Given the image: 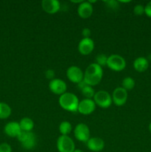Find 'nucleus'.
Segmentation results:
<instances>
[{
	"instance_id": "obj_11",
	"label": "nucleus",
	"mask_w": 151,
	"mask_h": 152,
	"mask_svg": "<svg viewBox=\"0 0 151 152\" xmlns=\"http://www.w3.org/2000/svg\"><path fill=\"white\" fill-rule=\"evenodd\" d=\"M96 109V103L92 99H84L79 102L78 111L83 115H89Z\"/></svg>"
},
{
	"instance_id": "obj_23",
	"label": "nucleus",
	"mask_w": 151,
	"mask_h": 152,
	"mask_svg": "<svg viewBox=\"0 0 151 152\" xmlns=\"http://www.w3.org/2000/svg\"><path fill=\"white\" fill-rule=\"evenodd\" d=\"M107 58H108L107 56L105 54H103V53L99 54L96 58V63L102 68L103 66L107 65Z\"/></svg>"
},
{
	"instance_id": "obj_12",
	"label": "nucleus",
	"mask_w": 151,
	"mask_h": 152,
	"mask_svg": "<svg viewBox=\"0 0 151 152\" xmlns=\"http://www.w3.org/2000/svg\"><path fill=\"white\" fill-rule=\"evenodd\" d=\"M94 42L91 38H83L79 42L78 50L82 55H89L94 50Z\"/></svg>"
},
{
	"instance_id": "obj_6",
	"label": "nucleus",
	"mask_w": 151,
	"mask_h": 152,
	"mask_svg": "<svg viewBox=\"0 0 151 152\" xmlns=\"http://www.w3.org/2000/svg\"><path fill=\"white\" fill-rule=\"evenodd\" d=\"M107 65L113 71H121L125 68L126 61L120 55L112 54L108 56Z\"/></svg>"
},
{
	"instance_id": "obj_10",
	"label": "nucleus",
	"mask_w": 151,
	"mask_h": 152,
	"mask_svg": "<svg viewBox=\"0 0 151 152\" xmlns=\"http://www.w3.org/2000/svg\"><path fill=\"white\" fill-rule=\"evenodd\" d=\"M49 88L53 94L61 96L66 92L67 84L61 79L54 78L49 83Z\"/></svg>"
},
{
	"instance_id": "obj_15",
	"label": "nucleus",
	"mask_w": 151,
	"mask_h": 152,
	"mask_svg": "<svg viewBox=\"0 0 151 152\" xmlns=\"http://www.w3.org/2000/svg\"><path fill=\"white\" fill-rule=\"evenodd\" d=\"M93 7L88 1H83L78 7V14L82 19H87L93 14Z\"/></svg>"
},
{
	"instance_id": "obj_30",
	"label": "nucleus",
	"mask_w": 151,
	"mask_h": 152,
	"mask_svg": "<svg viewBox=\"0 0 151 152\" xmlns=\"http://www.w3.org/2000/svg\"><path fill=\"white\" fill-rule=\"evenodd\" d=\"M73 152H83V151H81V149H75L73 151Z\"/></svg>"
},
{
	"instance_id": "obj_29",
	"label": "nucleus",
	"mask_w": 151,
	"mask_h": 152,
	"mask_svg": "<svg viewBox=\"0 0 151 152\" xmlns=\"http://www.w3.org/2000/svg\"><path fill=\"white\" fill-rule=\"evenodd\" d=\"M105 2L108 4V6H110L112 8H116L117 6H118V1H113V0H111V1H106Z\"/></svg>"
},
{
	"instance_id": "obj_19",
	"label": "nucleus",
	"mask_w": 151,
	"mask_h": 152,
	"mask_svg": "<svg viewBox=\"0 0 151 152\" xmlns=\"http://www.w3.org/2000/svg\"><path fill=\"white\" fill-rule=\"evenodd\" d=\"M12 112L11 108L8 104L0 102V120L8 118Z\"/></svg>"
},
{
	"instance_id": "obj_7",
	"label": "nucleus",
	"mask_w": 151,
	"mask_h": 152,
	"mask_svg": "<svg viewBox=\"0 0 151 152\" xmlns=\"http://www.w3.org/2000/svg\"><path fill=\"white\" fill-rule=\"evenodd\" d=\"M73 133L76 140L81 142H87V140L90 138V129L84 123H78V125H76L74 129Z\"/></svg>"
},
{
	"instance_id": "obj_18",
	"label": "nucleus",
	"mask_w": 151,
	"mask_h": 152,
	"mask_svg": "<svg viewBox=\"0 0 151 152\" xmlns=\"http://www.w3.org/2000/svg\"><path fill=\"white\" fill-rule=\"evenodd\" d=\"M19 123L22 131L24 132H32L34 128L33 121L29 117H23Z\"/></svg>"
},
{
	"instance_id": "obj_3",
	"label": "nucleus",
	"mask_w": 151,
	"mask_h": 152,
	"mask_svg": "<svg viewBox=\"0 0 151 152\" xmlns=\"http://www.w3.org/2000/svg\"><path fill=\"white\" fill-rule=\"evenodd\" d=\"M17 139L22 144V148L26 150L33 149L36 145V137L32 132L22 131L17 137Z\"/></svg>"
},
{
	"instance_id": "obj_21",
	"label": "nucleus",
	"mask_w": 151,
	"mask_h": 152,
	"mask_svg": "<svg viewBox=\"0 0 151 152\" xmlns=\"http://www.w3.org/2000/svg\"><path fill=\"white\" fill-rule=\"evenodd\" d=\"M135 84H136L135 80L132 77H127L122 80V83H121L122 86L121 87L125 89L127 91H131L132 89H133V88L135 87Z\"/></svg>"
},
{
	"instance_id": "obj_5",
	"label": "nucleus",
	"mask_w": 151,
	"mask_h": 152,
	"mask_svg": "<svg viewBox=\"0 0 151 152\" xmlns=\"http://www.w3.org/2000/svg\"><path fill=\"white\" fill-rule=\"evenodd\" d=\"M93 101L96 105H99L102 108H109L113 102L110 94L105 91H99L95 93Z\"/></svg>"
},
{
	"instance_id": "obj_8",
	"label": "nucleus",
	"mask_w": 151,
	"mask_h": 152,
	"mask_svg": "<svg viewBox=\"0 0 151 152\" xmlns=\"http://www.w3.org/2000/svg\"><path fill=\"white\" fill-rule=\"evenodd\" d=\"M67 77L70 82L78 84L84 80V73L79 67L73 65L67 70Z\"/></svg>"
},
{
	"instance_id": "obj_28",
	"label": "nucleus",
	"mask_w": 151,
	"mask_h": 152,
	"mask_svg": "<svg viewBox=\"0 0 151 152\" xmlns=\"http://www.w3.org/2000/svg\"><path fill=\"white\" fill-rule=\"evenodd\" d=\"M81 34H82L84 38H90V36L91 35V31H90V30L88 28H84L82 30Z\"/></svg>"
},
{
	"instance_id": "obj_31",
	"label": "nucleus",
	"mask_w": 151,
	"mask_h": 152,
	"mask_svg": "<svg viewBox=\"0 0 151 152\" xmlns=\"http://www.w3.org/2000/svg\"><path fill=\"white\" fill-rule=\"evenodd\" d=\"M149 130H150V133H151V123H150V126H149Z\"/></svg>"
},
{
	"instance_id": "obj_25",
	"label": "nucleus",
	"mask_w": 151,
	"mask_h": 152,
	"mask_svg": "<svg viewBox=\"0 0 151 152\" xmlns=\"http://www.w3.org/2000/svg\"><path fill=\"white\" fill-rule=\"evenodd\" d=\"M0 152H12V148L7 142L0 144Z\"/></svg>"
},
{
	"instance_id": "obj_17",
	"label": "nucleus",
	"mask_w": 151,
	"mask_h": 152,
	"mask_svg": "<svg viewBox=\"0 0 151 152\" xmlns=\"http://www.w3.org/2000/svg\"><path fill=\"white\" fill-rule=\"evenodd\" d=\"M148 66H149V62L147 59L143 56L136 58L133 62V67L138 72H144L147 69Z\"/></svg>"
},
{
	"instance_id": "obj_24",
	"label": "nucleus",
	"mask_w": 151,
	"mask_h": 152,
	"mask_svg": "<svg viewBox=\"0 0 151 152\" xmlns=\"http://www.w3.org/2000/svg\"><path fill=\"white\" fill-rule=\"evenodd\" d=\"M133 12H134L135 14L138 15V16L142 15L144 13V7L142 4H136L134 7V9H133Z\"/></svg>"
},
{
	"instance_id": "obj_22",
	"label": "nucleus",
	"mask_w": 151,
	"mask_h": 152,
	"mask_svg": "<svg viewBox=\"0 0 151 152\" xmlns=\"http://www.w3.org/2000/svg\"><path fill=\"white\" fill-rule=\"evenodd\" d=\"M81 93L84 95V96H85L86 99H91L92 97H93L95 95V91L93 90V87L90 86H86L81 89Z\"/></svg>"
},
{
	"instance_id": "obj_13",
	"label": "nucleus",
	"mask_w": 151,
	"mask_h": 152,
	"mask_svg": "<svg viewBox=\"0 0 151 152\" xmlns=\"http://www.w3.org/2000/svg\"><path fill=\"white\" fill-rule=\"evenodd\" d=\"M41 7L46 13L54 14L59 11L61 4L58 0H43L41 1Z\"/></svg>"
},
{
	"instance_id": "obj_16",
	"label": "nucleus",
	"mask_w": 151,
	"mask_h": 152,
	"mask_svg": "<svg viewBox=\"0 0 151 152\" xmlns=\"http://www.w3.org/2000/svg\"><path fill=\"white\" fill-rule=\"evenodd\" d=\"M87 146L89 150L93 152H99L105 148V142L102 138L91 137L87 140Z\"/></svg>"
},
{
	"instance_id": "obj_32",
	"label": "nucleus",
	"mask_w": 151,
	"mask_h": 152,
	"mask_svg": "<svg viewBox=\"0 0 151 152\" xmlns=\"http://www.w3.org/2000/svg\"><path fill=\"white\" fill-rule=\"evenodd\" d=\"M149 59H150V60H151V54H150V56H149Z\"/></svg>"
},
{
	"instance_id": "obj_20",
	"label": "nucleus",
	"mask_w": 151,
	"mask_h": 152,
	"mask_svg": "<svg viewBox=\"0 0 151 152\" xmlns=\"http://www.w3.org/2000/svg\"><path fill=\"white\" fill-rule=\"evenodd\" d=\"M59 129L62 135L68 136V134L72 131V126H71V123L68 121H63L59 125Z\"/></svg>"
},
{
	"instance_id": "obj_14",
	"label": "nucleus",
	"mask_w": 151,
	"mask_h": 152,
	"mask_svg": "<svg viewBox=\"0 0 151 152\" xmlns=\"http://www.w3.org/2000/svg\"><path fill=\"white\" fill-rule=\"evenodd\" d=\"M4 132L10 137H16L19 136L22 132L19 123L17 122H9L5 125L4 128Z\"/></svg>"
},
{
	"instance_id": "obj_9",
	"label": "nucleus",
	"mask_w": 151,
	"mask_h": 152,
	"mask_svg": "<svg viewBox=\"0 0 151 152\" xmlns=\"http://www.w3.org/2000/svg\"><path fill=\"white\" fill-rule=\"evenodd\" d=\"M127 91L122 87H118L113 92L112 100L117 106H122L127 102Z\"/></svg>"
},
{
	"instance_id": "obj_27",
	"label": "nucleus",
	"mask_w": 151,
	"mask_h": 152,
	"mask_svg": "<svg viewBox=\"0 0 151 152\" xmlns=\"http://www.w3.org/2000/svg\"><path fill=\"white\" fill-rule=\"evenodd\" d=\"M144 13L149 17H151V1L144 6Z\"/></svg>"
},
{
	"instance_id": "obj_1",
	"label": "nucleus",
	"mask_w": 151,
	"mask_h": 152,
	"mask_svg": "<svg viewBox=\"0 0 151 152\" xmlns=\"http://www.w3.org/2000/svg\"><path fill=\"white\" fill-rule=\"evenodd\" d=\"M103 77V70L96 63H91L84 73V81L87 86H95L99 84Z\"/></svg>"
},
{
	"instance_id": "obj_26",
	"label": "nucleus",
	"mask_w": 151,
	"mask_h": 152,
	"mask_svg": "<svg viewBox=\"0 0 151 152\" xmlns=\"http://www.w3.org/2000/svg\"><path fill=\"white\" fill-rule=\"evenodd\" d=\"M45 77H47V79H49V80H52L54 79L55 77V72L52 69H48L45 72Z\"/></svg>"
},
{
	"instance_id": "obj_4",
	"label": "nucleus",
	"mask_w": 151,
	"mask_h": 152,
	"mask_svg": "<svg viewBox=\"0 0 151 152\" xmlns=\"http://www.w3.org/2000/svg\"><path fill=\"white\" fill-rule=\"evenodd\" d=\"M56 147L59 152H73L76 149L73 140L66 135L59 137L56 142Z\"/></svg>"
},
{
	"instance_id": "obj_2",
	"label": "nucleus",
	"mask_w": 151,
	"mask_h": 152,
	"mask_svg": "<svg viewBox=\"0 0 151 152\" xmlns=\"http://www.w3.org/2000/svg\"><path fill=\"white\" fill-rule=\"evenodd\" d=\"M59 103L63 109L70 112H76L78 111L79 100L74 94L65 92L59 96Z\"/></svg>"
}]
</instances>
